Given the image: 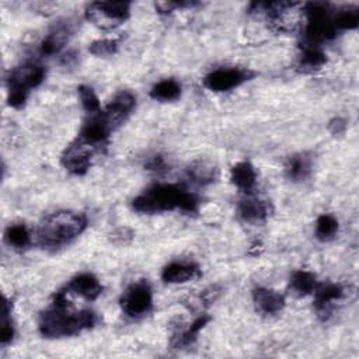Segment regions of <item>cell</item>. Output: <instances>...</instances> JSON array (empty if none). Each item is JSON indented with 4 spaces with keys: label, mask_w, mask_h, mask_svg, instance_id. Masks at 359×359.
<instances>
[{
    "label": "cell",
    "mask_w": 359,
    "mask_h": 359,
    "mask_svg": "<svg viewBox=\"0 0 359 359\" xmlns=\"http://www.w3.org/2000/svg\"><path fill=\"white\" fill-rule=\"evenodd\" d=\"M314 309L317 314L323 318H327L334 309V304L342 299L344 287L338 283L327 282V283H317L314 289Z\"/></svg>",
    "instance_id": "11"
},
{
    "label": "cell",
    "mask_w": 359,
    "mask_h": 359,
    "mask_svg": "<svg viewBox=\"0 0 359 359\" xmlns=\"http://www.w3.org/2000/svg\"><path fill=\"white\" fill-rule=\"evenodd\" d=\"M238 216L247 223H261L271 215V205L266 201L257 198L243 199L237 206Z\"/></svg>",
    "instance_id": "16"
},
{
    "label": "cell",
    "mask_w": 359,
    "mask_h": 359,
    "mask_svg": "<svg viewBox=\"0 0 359 359\" xmlns=\"http://www.w3.org/2000/svg\"><path fill=\"white\" fill-rule=\"evenodd\" d=\"M251 76L252 73L245 69L222 67L206 74V77L203 79V86L212 91H229L250 80Z\"/></svg>",
    "instance_id": "10"
},
{
    "label": "cell",
    "mask_w": 359,
    "mask_h": 359,
    "mask_svg": "<svg viewBox=\"0 0 359 359\" xmlns=\"http://www.w3.org/2000/svg\"><path fill=\"white\" fill-rule=\"evenodd\" d=\"M130 14L128 1H94L86 8V18L100 28H114L125 22Z\"/></svg>",
    "instance_id": "6"
},
{
    "label": "cell",
    "mask_w": 359,
    "mask_h": 359,
    "mask_svg": "<svg viewBox=\"0 0 359 359\" xmlns=\"http://www.w3.org/2000/svg\"><path fill=\"white\" fill-rule=\"evenodd\" d=\"M95 321L97 317L91 310H72L66 292L59 290L53 297L52 306L41 314L39 332L46 338L70 337L91 328Z\"/></svg>",
    "instance_id": "1"
},
{
    "label": "cell",
    "mask_w": 359,
    "mask_h": 359,
    "mask_svg": "<svg viewBox=\"0 0 359 359\" xmlns=\"http://www.w3.org/2000/svg\"><path fill=\"white\" fill-rule=\"evenodd\" d=\"M317 286V278L313 272L299 269L290 276V289L297 296H307L314 292Z\"/></svg>",
    "instance_id": "19"
},
{
    "label": "cell",
    "mask_w": 359,
    "mask_h": 359,
    "mask_svg": "<svg viewBox=\"0 0 359 359\" xmlns=\"http://www.w3.org/2000/svg\"><path fill=\"white\" fill-rule=\"evenodd\" d=\"M45 79V67L35 62H27L11 70L8 76V105L22 108L31 88L38 87Z\"/></svg>",
    "instance_id": "4"
},
{
    "label": "cell",
    "mask_w": 359,
    "mask_h": 359,
    "mask_svg": "<svg viewBox=\"0 0 359 359\" xmlns=\"http://www.w3.org/2000/svg\"><path fill=\"white\" fill-rule=\"evenodd\" d=\"M334 24L337 29H355L359 24L358 7H345L334 14Z\"/></svg>",
    "instance_id": "25"
},
{
    "label": "cell",
    "mask_w": 359,
    "mask_h": 359,
    "mask_svg": "<svg viewBox=\"0 0 359 359\" xmlns=\"http://www.w3.org/2000/svg\"><path fill=\"white\" fill-rule=\"evenodd\" d=\"M153 294L151 287L146 280L132 283L121 297L122 311L132 318L142 317L151 310Z\"/></svg>",
    "instance_id": "7"
},
{
    "label": "cell",
    "mask_w": 359,
    "mask_h": 359,
    "mask_svg": "<svg viewBox=\"0 0 359 359\" xmlns=\"http://www.w3.org/2000/svg\"><path fill=\"white\" fill-rule=\"evenodd\" d=\"M97 147L77 137L73 143H70L62 154L63 167L76 175H83L91 167L93 156Z\"/></svg>",
    "instance_id": "8"
},
{
    "label": "cell",
    "mask_w": 359,
    "mask_h": 359,
    "mask_svg": "<svg viewBox=\"0 0 359 359\" xmlns=\"http://www.w3.org/2000/svg\"><path fill=\"white\" fill-rule=\"evenodd\" d=\"M187 175L192 182L205 185V184H210L216 180L217 170L212 164H208L205 161H198L187 168Z\"/></svg>",
    "instance_id": "23"
},
{
    "label": "cell",
    "mask_w": 359,
    "mask_h": 359,
    "mask_svg": "<svg viewBox=\"0 0 359 359\" xmlns=\"http://www.w3.org/2000/svg\"><path fill=\"white\" fill-rule=\"evenodd\" d=\"M150 97L163 102L175 101L181 97V84L174 79L161 80L151 87Z\"/></svg>",
    "instance_id": "20"
},
{
    "label": "cell",
    "mask_w": 359,
    "mask_h": 359,
    "mask_svg": "<svg viewBox=\"0 0 359 359\" xmlns=\"http://www.w3.org/2000/svg\"><path fill=\"white\" fill-rule=\"evenodd\" d=\"M146 168L150 170V171H157V172L165 171V170H167V163H165V160H164L163 156L157 154V156H153V157L147 161Z\"/></svg>",
    "instance_id": "30"
},
{
    "label": "cell",
    "mask_w": 359,
    "mask_h": 359,
    "mask_svg": "<svg viewBox=\"0 0 359 359\" xmlns=\"http://www.w3.org/2000/svg\"><path fill=\"white\" fill-rule=\"evenodd\" d=\"M201 276V269L192 262H171L164 266L161 279L167 283H185Z\"/></svg>",
    "instance_id": "15"
},
{
    "label": "cell",
    "mask_w": 359,
    "mask_h": 359,
    "mask_svg": "<svg viewBox=\"0 0 359 359\" xmlns=\"http://www.w3.org/2000/svg\"><path fill=\"white\" fill-rule=\"evenodd\" d=\"M87 223V216L81 212L57 210L41 222L36 230V241L45 250H57L80 236Z\"/></svg>",
    "instance_id": "3"
},
{
    "label": "cell",
    "mask_w": 359,
    "mask_h": 359,
    "mask_svg": "<svg viewBox=\"0 0 359 359\" xmlns=\"http://www.w3.org/2000/svg\"><path fill=\"white\" fill-rule=\"evenodd\" d=\"M327 63L325 53L314 45H306L299 60V67L303 72H314Z\"/></svg>",
    "instance_id": "21"
},
{
    "label": "cell",
    "mask_w": 359,
    "mask_h": 359,
    "mask_svg": "<svg viewBox=\"0 0 359 359\" xmlns=\"http://www.w3.org/2000/svg\"><path fill=\"white\" fill-rule=\"evenodd\" d=\"M306 28L304 39L306 45L318 46L324 41H330L337 35V27L334 24V14L328 3L311 1L304 6Z\"/></svg>",
    "instance_id": "5"
},
{
    "label": "cell",
    "mask_w": 359,
    "mask_h": 359,
    "mask_svg": "<svg viewBox=\"0 0 359 359\" xmlns=\"http://www.w3.org/2000/svg\"><path fill=\"white\" fill-rule=\"evenodd\" d=\"M230 180L240 191L250 194L255 188L257 172L251 163L240 161L236 165H233L230 172Z\"/></svg>",
    "instance_id": "17"
},
{
    "label": "cell",
    "mask_w": 359,
    "mask_h": 359,
    "mask_svg": "<svg viewBox=\"0 0 359 359\" xmlns=\"http://www.w3.org/2000/svg\"><path fill=\"white\" fill-rule=\"evenodd\" d=\"M10 303L7 299H4L3 303V320H1V330H0V341L1 345H7L8 342H11L13 337H14V327L11 323V317H10Z\"/></svg>",
    "instance_id": "28"
},
{
    "label": "cell",
    "mask_w": 359,
    "mask_h": 359,
    "mask_svg": "<svg viewBox=\"0 0 359 359\" xmlns=\"http://www.w3.org/2000/svg\"><path fill=\"white\" fill-rule=\"evenodd\" d=\"M72 34V25L69 21H59L55 27L48 32V35L39 43V55L41 56H52L62 50L65 43L67 42Z\"/></svg>",
    "instance_id": "12"
},
{
    "label": "cell",
    "mask_w": 359,
    "mask_h": 359,
    "mask_svg": "<svg viewBox=\"0 0 359 359\" xmlns=\"http://www.w3.org/2000/svg\"><path fill=\"white\" fill-rule=\"evenodd\" d=\"M66 292L77 294L86 300H95L104 290L100 280L91 273L76 275L65 287Z\"/></svg>",
    "instance_id": "13"
},
{
    "label": "cell",
    "mask_w": 359,
    "mask_h": 359,
    "mask_svg": "<svg viewBox=\"0 0 359 359\" xmlns=\"http://www.w3.org/2000/svg\"><path fill=\"white\" fill-rule=\"evenodd\" d=\"M345 129H346V121L342 118H334L328 123V130L335 136L342 135L345 132Z\"/></svg>",
    "instance_id": "31"
},
{
    "label": "cell",
    "mask_w": 359,
    "mask_h": 359,
    "mask_svg": "<svg viewBox=\"0 0 359 359\" xmlns=\"http://www.w3.org/2000/svg\"><path fill=\"white\" fill-rule=\"evenodd\" d=\"M252 302L255 309L265 316H273L285 306V297L276 290L268 287H255L252 290Z\"/></svg>",
    "instance_id": "14"
},
{
    "label": "cell",
    "mask_w": 359,
    "mask_h": 359,
    "mask_svg": "<svg viewBox=\"0 0 359 359\" xmlns=\"http://www.w3.org/2000/svg\"><path fill=\"white\" fill-rule=\"evenodd\" d=\"M135 105H136L135 95L126 90H122L112 97V100L105 105V108L100 111V114L104 118V121L108 123L111 130L114 132L128 119V116L135 109Z\"/></svg>",
    "instance_id": "9"
},
{
    "label": "cell",
    "mask_w": 359,
    "mask_h": 359,
    "mask_svg": "<svg viewBox=\"0 0 359 359\" xmlns=\"http://www.w3.org/2000/svg\"><path fill=\"white\" fill-rule=\"evenodd\" d=\"M338 233V220L335 216L324 213L316 222V237L321 241L332 240Z\"/></svg>",
    "instance_id": "24"
},
{
    "label": "cell",
    "mask_w": 359,
    "mask_h": 359,
    "mask_svg": "<svg viewBox=\"0 0 359 359\" xmlns=\"http://www.w3.org/2000/svg\"><path fill=\"white\" fill-rule=\"evenodd\" d=\"M118 49V41L115 39H98L94 41L88 50L95 56H111Z\"/></svg>",
    "instance_id": "29"
},
{
    "label": "cell",
    "mask_w": 359,
    "mask_h": 359,
    "mask_svg": "<svg viewBox=\"0 0 359 359\" xmlns=\"http://www.w3.org/2000/svg\"><path fill=\"white\" fill-rule=\"evenodd\" d=\"M209 321H210V317L206 316V314H202V316H199L198 318H195V320L189 324V327L177 338V346H187V345H191V344L196 339V337H198V334L201 332V330H202Z\"/></svg>",
    "instance_id": "26"
},
{
    "label": "cell",
    "mask_w": 359,
    "mask_h": 359,
    "mask_svg": "<svg viewBox=\"0 0 359 359\" xmlns=\"http://www.w3.org/2000/svg\"><path fill=\"white\" fill-rule=\"evenodd\" d=\"M4 240L8 245L17 250H24L31 243V233L28 227L22 223L10 224L4 231Z\"/></svg>",
    "instance_id": "22"
},
{
    "label": "cell",
    "mask_w": 359,
    "mask_h": 359,
    "mask_svg": "<svg viewBox=\"0 0 359 359\" xmlns=\"http://www.w3.org/2000/svg\"><path fill=\"white\" fill-rule=\"evenodd\" d=\"M79 93V98L81 102V107L84 108V111L90 115L97 114L98 111H101L100 108V100L97 97V94L94 93V90L88 86H80L77 88Z\"/></svg>",
    "instance_id": "27"
},
{
    "label": "cell",
    "mask_w": 359,
    "mask_h": 359,
    "mask_svg": "<svg viewBox=\"0 0 359 359\" xmlns=\"http://www.w3.org/2000/svg\"><path fill=\"white\" fill-rule=\"evenodd\" d=\"M311 164H313L311 156L307 153H299V154L290 156L285 165L286 175L293 181H303L310 175Z\"/></svg>",
    "instance_id": "18"
},
{
    "label": "cell",
    "mask_w": 359,
    "mask_h": 359,
    "mask_svg": "<svg viewBox=\"0 0 359 359\" xmlns=\"http://www.w3.org/2000/svg\"><path fill=\"white\" fill-rule=\"evenodd\" d=\"M198 205L196 195L178 184H156L132 201L136 212L147 215L174 209L192 213L198 210Z\"/></svg>",
    "instance_id": "2"
}]
</instances>
